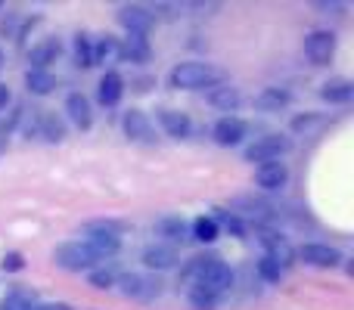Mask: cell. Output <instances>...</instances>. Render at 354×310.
Masks as SVG:
<instances>
[{"label":"cell","instance_id":"cell-30","mask_svg":"<svg viewBox=\"0 0 354 310\" xmlns=\"http://www.w3.org/2000/svg\"><path fill=\"white\" fill-rule=\"evenodd\" d=\"M118 282V273L112 267H93L91 270V286L93 289H112Z\"/></svg>","mask_w":354,"mask_h":310},{"label":"cell","instance_id":"cell-6","mask_svg":"<svg viewBox=\"0 0 354 310\" xmlns=\"http://www.w3.org/2000/svg\"><path fill=\"white\" fill-rule=\"evenodd\" d=\"M305 56L311 66H326L336 56V35L333 31H311L305 37Z\"/></svg>","mask_w":354,"mask_h":310},{"label":"cell","instance_id":"cell-34","mask_svg":"<svg viewBox=\"0 0 354 310\" xmlns=\"http://www.w3.org/2000/svg\"><path fill=\"white\" fill-rule=\"evenodd\" d=\"M258 273H261V276H264V280L277 282V280H280V273H283V270H280V267H277V264H274V261H270V258H261V261H258Z\"/></svg>","mask_w":354,"mask_h":310},{"label":"cell","instance_id":"cell-21","mask_svg":"<svg viewBox=\"0 0 354 310\" xmlns=\"http://www.w3.org/2000/svg\"><path fill=\"white\" fill-rule=\"evenodd\" d=\"M118 59L128 62H147L149 59V41L140 35H128L122 43H118Z\"/></svg>","mask_w":354,"mask_h":310},{"label":"cell","instance_id":"cell-10","mask_svg":"<svg viewBox=\"0 0 354 310\" xmlns=\"http://www.w3.org/2000/svg\"><path fill=\"white\" fill-rule=\"evenodd\" d=\"M230 214H236L239 220H255V224H264V220H270V205L261 199H255V195H239V199L230 202Z\"/></svg>","mask_w":354,"mask_h":310},{"label":"cell","instance_id":"cell-31","mask_svg":"<svg viewBox=\"0 0 354 310\" xmlns=\"http://www.w3.org/2000/svg\"><path fill=\"white\" fill-rule=\"evenodd\" d=\"M218 301L221 298H214L212 292H205V289H199V286L189 289V304H193L196 310H214L218 307Z\"/></svg>","mask_w":354,"mask_h":310},{"label":"cell","instance_id":"cell-16","mask_svg":"<svg viewBox=\"0 0 354 310\" xmlns=\"http://www.w3.org/2000/svg\"><path fill=\"white\" fill-rule=\"evenodd\" d=\"M159 122H162V130H165L168 137H174V140H183V137H189V130H193L189 115L187 112H177V109H162Z\"/></svg>","mask_w":354,"mask_h":310},{"label":"cell","instance_id":"cell-24","mask_svg":"<svg viewBox=\"0 0 354 310\" xmlns=\"http://www.w3.org/2000/svg\"><path fill=\"white\" fill-rule=\"evenodd\" d=\"M25 87H28L31 93H37V97H47L56 87V78L47 68H28V72H25Z\"/></svg>","mask_w":354,"mask_h":310},{"label":"cell","instance_id":"cell-3","mask_svg":"<svg viewBox=\"0 0 354 310\" xmlns=\"http://www.w3.org/2000/svg\"><path fill=\"white\" fill-rule=\"evenodd\" d=\"M53 261H56V267L72 270V273H81V270H93V267H97L100 258L93 255V251L81 242V239H75V242H62L59 249L53 251Z\"/></svg>","mask_w":354,"mask_h":310},{"label":"cell","instance_id":"cell-32","mask_svg":"<svg viewBox=\"0 0 354 310\" xmlns=\"http://www.w3.org/2000/svg\"><path fill=\"white\" fill-rule=\"evenodd\" d=\"M212 220L218 224V230H221V226H227V230H230L233 236H243V233H245V224L236 217V214H230V211H218Z\"/></svg>","mask_w":354,"mask_h":310},{"label":"cell","instance_id":"cell-4","mask_svg":"<svg viewBox=\"0 0 354 310\" xmlns=\"http://www.w3.org/2000/svg\"><path fill=\"white\" fill-rule=\"evenodd\" d=\"M292 149V140L283 134H264L245 149V162L264 164V162H280V155H286Z\"/></svg>","mask_w":354,"mask_h":310},{"label":"cell","instance_id":"cell-37","mask_svg":"<svg viewBox=\"0 0 354 310\" xmlns=\"http://www.w3.org/2000/svg\"><path fill=\"white\" fill-rule=\"evenodd\" d=\"M35 310H72L68 304H35Z\"/></svg>","mask_w":354,"mask_h":310},{"label":"cell","instance_id":"cell-20","mask_svg":"<svg viewBox=\"0 0 354 310\" xmlns=\"http://www.w3.org/2000/svg\"><path fill=\"white\" fill-rule=\"evenodd\" d=\"M208 103L221 112H236V106L243 103V93L230 84H214L212 93H208Z\"/></svg>","mask_w":354,"mask_h":310},{"label":"cell","instance_id":"cell-14","mask_svg":"<svg viewBox=\"0 0 354 310\" xmlns=\"http://www.w3.org/2000/svg\"><path fill=\"white\" fill-rule=\"evenodd\" d=\"M289 180V168L283 162H264L255 168V183L261 189H268V193H274V189H283Z\"/></svg>","mask_w":354,"mask_h":310},{"label":"cell","instance_id":"cell-11","mask_svg":"<svg viewBox=\"0 0 354 310\" xmlns=\"http://www.w3.org/2000/svg\"><path fill=\"white\" fill-rule=\"evenodd\" d=\"M301 261L311 264V267H339L342 264V251L333 249V245H320V242H308L301 245Z\"/></svg>","mask_w":354,"mask_h":310},{"label":"cell","instance_id":"cell-25","mask_svg":"<svg viewBox=\"0 0 354 310\" xmlns=\"http://www.w3.org/2000/svg\"><path fill=\"white\" fill-rule=\"evenodd\" d=\"M37 124H41V137L50 143H59L62 137H66V124H62V118L56 115V112H41Z\"/></svg>","mask_w":354,"mask_h":310},{"label":"cell","instance_id":"cell-23","mask_svg":"<svg viewBox=\"0 0 354 310\" xmlns=\"http://www.w3.org/2000/svg\"><path fill=\"white\" fill-rule=\"evenodd\" d=\"M289 90H283V87H264L261 93L255 97V106L261 112H280L283 106H289Z\"/></svg>","mask_w":354,"mask_h":310},{"label":"cell","instance_id":"cell-18","mask_svg":"<svg viewBox=\"0 0 354 310\" xmlns=\"http://www.w3.org/2000/svg\"><path fill=\"white\" fill-rule=\"evenodd\" d=\"M320 97H324L326 103L345 106V103H351V97H354V84L348 78H330L320 84Z\"/></svg>","mask_w":354,"mask_h":310},{"label":"cell","instance_id":"cell-8","mask_svg":"<svg viewBox=\"0 0 354 310\" xmlns=\"http://www.w3.org/2000/svg\"><path fill=\"white\" fill-rule=\"evenodd\" d=\"M118 25H122L128 35L147 37L149 28H153V12H149L147 6H140V3H128V6L118 10Z\"/></svg>","mask_w":354,"mask_h":310},{"label":"cell","instance_id":"cell-17","mask_svg":"<svg viewBox=\"0 0 354 310\" xmlns=\"http://www.w3.org/2000/svg\"><path fill=\"white\" fill-rule=\"evenodd\" d=\"M143 264L149 270H171L177 264V249L174 245H165V242H156L143 251Z\"/></svg>","mask_w":354,"mask_h":310},{"label":"cell","instance_id":"cell-33","mask_svg":"<svg viewBox=\"0 0 354 310\" xmlns=\"http://www.w3.org/2000/svg\"><path fill=\"white\" fill-rule=\"evenodd\" d=\"M0 310H35V304H31V298L25 292H12L0 301Z\"/></svg>","mask_w":354,"mask_h":310},{"label":"cell","instance_id":"cell-22","mask_svg":"<svg viewBox=\"0 0 354 310\" xmlns=\"http://www.w3.org/2000/svg\"><path fill=\"white\" fill-rule=\"evenodd\" d=\"M59 41L56 37H44L41 43H35L31 47V53H28V62H31V68H47L50 62H56V56H59Z\"/></svg>","mask_w":354,"mask_h":310},{"label":"cell","instance_id":"cell-36","mask_svg":"<svg viewBox=\"0 0 354 310\" xmlns=\"http://www.w3.org/2000/svg\"><path fill=\"white\" fill-rule=\"evenodd\" d=\"M314 124H320L317 115H299V118H292V130H308V128H314Z\"/></svg>","mask_w":354,"mask_h":310},{"label":"cell","instance_id":"cell-35","mask_svg":"<svg viewBox=\"0 0 354 310\" xmlns=\"http://www.w3.org/2000/svg\"><path fill=\"white\" fill-rule=\"evenodd\" d=\"M22 267H25V258L19 255V251H10V255H3V270H6V273H19Z\"/></svg>","mask_w":354,"mask_h":310},{"label":"cell","instance_id":"cell-1","mask_svg":"<svg viewBox=\"0 0 354 310\" xmlns=\"http://www.w3.org/2000/svg\"><path fill=\"white\" fill-rule=\"evenodd\" d=\"M224 81L221 68L208 66V62H177L168 75V84L177 90H202V87H214Z\"/></svg>","mask_w":354,"mask_h":310},{"label":"cell","instance_id":"cell-29","mask_svg":"<svg viewBox=\"0 0 354 310\" xmlns=\"http://www.w3.org/2000/svg\"><path fill=\"white\" fill-rule=\"evenodd\" d=\"M218 224H214L212 217H196L193 220V239H199V242H214L218 239Z\"/></svg>","mask_w":354,"mask_h":310},{"label":"cell","instance_id":"cell-5","mask_svg":"<svg viewBox=\"0 0 354 310\" xmlns=\"http://www.w3.org/2000/svg\"><path fill=\"white\" fill-rule=\"evenodd\" d=\"M196 286L205 289V292H212L214 298H221V295H224L227 289L233 286V270L227 267L221 258H212V261H208L205 267L199 270V276H196Z\"/></svg>","mask_w":354,"mask_h":310},{"label":"cell","instance_id":"cell-28","mask_svg":"<svg viewBox=\"0 0 354 310\" xmlns=\"http://www.w3.org/2000/svg\"><path fill=\"white\" fill-rule=\"evenodd\" d=\"M75 66L78 68H91L93 66V43L87 35L75 37Z\"/></svg>","mask_w":354,"mask_h":310},{"label":"cell","instance_id":"cell-9","mask_svg":"<svg viewBox=\"0 0 354 310\" xmlns=\"http://www.w3.org/2000/svg\"><path fill=\"white\" fill-rule=\"evenodd\" d=\"M122 128H124V134H128L131 140H137V143H153L156 140L153 122H149L147 112H140V109H128V112H124Z\"/></svg>","mask_w":354,"mask_h":310},{"label":"cell","instance_id":"cell-12","mask_svg":"<svg viewBox=\"0 0 354 310\" xmlns=\"http://www.w3.org/2000/svg\"><path fill=\"white\" fill-rule=\"evenodd\" d=\"M261 245H264V251H268L264 258H270V261H274L280 270H286L289 264H292L295 251H292V245H289L283 236H277V233H270V230H261Z\"/></svg>","mask_w":354,"mask_h":310},{"label":"cell","instance_id":"cell-27","mask_svg":"<svg viewBox=\"0 0 354 310\" xmlns=\"http://www.w3.org/2000/svg\"><path fill=\"white\" fill-rule=\"evenodd\" d=\"M109 59H118V41L106 35L93 43V66H97V62H109Z\"/></svg>","mask_w":354,"mask_h":310},{"label":"cell","instance_id":"cell-13","mask_svg":"<svg viewBox=\"0 0 354 310\" xmlns=\"http://www.w3.org/2000/svg\"><path fill=\"white\" fill-rule=\"evenodd\" d=\"M212 137H214V143H218V146H236V143H243V137H245V122H243V118H236V115L218 118Z\"/></svg>","mask_w":354,"mask_h":310},{"label":"cell","instance_id":"cell-39","mask_svg":"<svg viewBox=\"0 0 354 310\" xmlns=\"http://www.w3.org/2000/svg\"><path fill=\"white\" fill-rule=\"evenodd\" d=\"M317 10H342V3H317Z\"/></svg>","mask_w":354,"mask_h":310},{"label":"cell","instance_id":"cell-40","mask_svg":"<svg viewBox=\"0 0 354 310\" xmlns=\"http://www.w3.org/2000/svg\"><path fill=\"white\" fill-rule=\"evenodd\" d=\"M0 62H3V53H0Z\"/></svg>","mask_w":354,"mask_h":310},{"label":"cell","instance_id":"cell-2","mask_svg":"<svg viewBox=\"0 0 354 310\" xmlns=\"http://www.w3.org/2000/svg\"><path fill=\"white\" fill-rule=\"evenodd\" d=\"M81 242H84L100 261L112 258L122 249V226H118L115 220H91V224H84V239H81Z\"/></svg>","mask_w":354,"mask_h":310},{"label":"cell","instance_id":"cell-7","mask_svg":"<svg viewBox=\"0 0 354 310\" xmlns=\"http://www.w3.org/2000/svg\"><path fill=\"white\" fill-rule=\"evenodd\" d=\"M115 286H122V292L128 298H137V301H153L156 295L162 292V282L156 276H143V273H124L118 276Z\"/></svg>","mask_w":354,"mask_h":310},{"label":"cell","instance_id":"cell-26","mask_svg":"<svg viewBox=\"0 0 354 310\" xmlns=\"http://www.w3.org/2000/svg\"><path fill=\"white\" fill-rule=\"evenodd\" d=\"M156 230H159V236L171 239V242H183V239H187V224H183L180 217H162L159 224H156Z\"/></svg>","mask_w":354,"mask_h":310},{"label":"cell","instance_id":"cell-15","mask_svg":"<svg viewBox=\"0 0 354 310\" xmlns=\"http://www.w3.org/2000/svg\"><path fill=\"white\" fill-rule=\"evenodd\" d=\"M66 112L68 118H72L75 128L87 130L93 124V112H91V99L84 97V93H68L66 97Z\"/></svg>","mask_w":354,"mask_h":310},{"label":"cell","instance_id":"cell-19","mask_svg":"<svg viewBox=\"0 0 354 310\" xmlns=\"http://www.w3.org/2000/svg\"><path fill=\"white\" fill-rule=\"evenodd\" d=\"M124 93V81L118 72H106L103 78H100V87H97V99L103 106H118V99H122Z\"/></svg>","mask_w":354,"mask_h":310},{"label":"cell","instance_id":"cell-38","mask_svg":"<svg viewBox=\"0 0 354 310\" xmlns=\"http://www.w3.org/2000/svg\"><path fill=\"white\" fill-rule=\"evenodd\" d=\"M10 103V90H6V84H0V106Z\"/></svg>","mask_w":354,"mask_h":310}]
</instances>
